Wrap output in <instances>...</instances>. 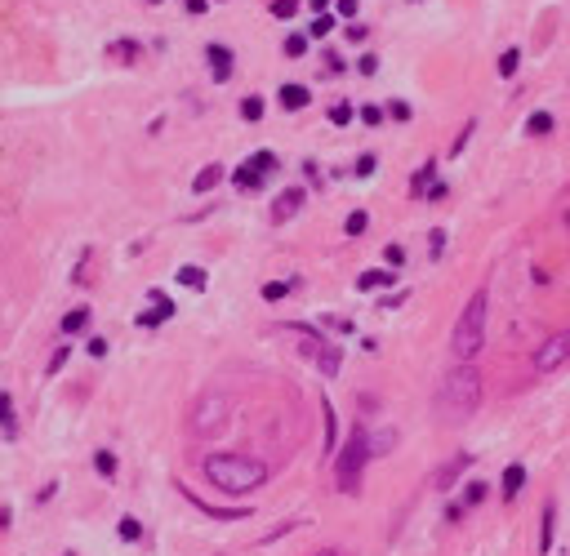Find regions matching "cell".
Returning <instances> with one entry per match:
<instances>
[{"label":"cell","instance_id":"f6af8a7d","mask_svg":"<svg viewBox=\"0 0 570 556\" xmlns=\"http://www.w3.org/2000/svg\"><path fill=\"white\" fill-rule=\"evenodd\" d=\"M374 165H379L374 156H361V160H357V178H370V174H374Z\"/></svg>","mask_w":570,"mask_h":556},{"label":"cell","instance_id":"d6a6232c","mask_svg":"<svg viewBox=\"0 0 570 556\" xmlns=\"http://www.w3.org/2000/svg\"><path fill=\"white\" fill-rule=\"evenodd\" d=\"M330 32H335V14H317V18H312L308 36H317V41H321V36H330Z\"/></svg>","mask_w":570,"mask_h":556},{"label":"cell","instance_id":"484cf974","mask_svg":"<svg viewBox=\"0 0 570 556\" xmlns=\"http://www.w3.org/2000/svg\"><path fill=\"white\" fill-rule=\"evenodd\" d=\"M366 227H370V214H366V210H352V214L344 219V236H361Z\"/></svg>","mask_w":570,"mask_h":556},{"label":"cell","instance_id":"ba28073f","mask_svg":"<svg viewBox=\"0 0 570 556\" xmlns=\"http://www.w3.org/2000/svg\"><path fill=\"white\" fill-rule=\"evenodd\" d=\"M468 463H472V454H468V449H463V454H454V458H445V463L432 472V485H436V489H450L454 480L468 472Z\"/></svg>","mask_w":570,"mask_h":556},{"label":"cell","instance_id":"7a4b0ae2","mask_svg":"<svg viewBox=\"0 0 570 556\" xmlns=\"http://www.w3.org/2000/svg\"><path fill=\"white\" fill-rule=\"evenodd\" d=\"M205 480L218 489V494H254V489L268 480V467L250 454H210L205 458Z\"/></svg>","mask_w":570,"mask_h":556},{"label":"cell","instance_id":"277c9868","mask_svg":"<svg viewBox=\"0 0 570 556\" xmlns=\"http://www.w3.org/2000/svg\"><path fill=\"white\" fill-rule=\"evenodd\" d=\"M366 436H370V432L357 427L352 436L344 441V449L335 454V480H339V489H344V494H357V489H361V472H366V458H370Z\"/></svg>","mask_w":570,"mask_h":556},{"label":"cell","instance_id":"2e32d148","mask_svg":"<svg viewBox=\"0 0 570 556\" xmlns=\"http://www.w3.org/2000/svg\"><path fill=\"white\" fill-rule=\"evenodd\" d=\"M218 183H223V165H205L201 174L192 178V192H196V196H205V192H210V187H218Z\"/></svg>","mask_w":570,"mask_h":556},{"label":"cell","instance_id":"7bdbcfd3","mask_svg":"<svg viewBox=\"0 0 570 556\" xmlns=\"http://www.w3.org/2000/svg\"><path fill=\"white\" fill-rule=\"evenodd\" d=\"M85 352H89V356H107V338H98V334H94L89 343H85Z\"/></svg>","mask_w":570,"mask_h":556},{"label":"cell","instance_id":"e575fe53","mask_svg":"<svg viewBox=\"0 0 570 556\" xmlns=\"http://www.w3.org/2000/svg\"><path fill=\"white\" fill-rule=\"evenodd\" d=\"M285 294H290V280H268V285H263V298H268V303H281Z\"/></svg>","mask_w":570,"mask_h":556},{"label":"cell","instance_id":"bcb514c9","mask_svg":"<svg viewBox=\"0 0 570 556\" xmlns=\"http://www.w3.org/2000/svg\"><path fill=\"white\" fill-rule=\"evenodd\" d=\"M388 116H397V120H410V102H392V107H388Z\"/></svg>","mask_w":570,"mask_h":556},{"label":"cell","instance_id":"7dc6e473","mask_svg":"<svg viewBox=\"0 0 570 556\" xmlns=\"http://www.w3.org/2000/svg\"><path fill=\"white\" fill-rule=\"evenodd\" d=\"M183 9H187V14H205V9H210V0H183Z\"/></svg>","mask_w":570,"mask_h":556},{"label":"cell","instance_id":"74e56055","mask_svg":"<svg viewBox=\"0 0 570 556\" xmlns=\"http://www.w3.org/2000/svg\"><path fill=\"white\" fill-rule=\"evenodd\" d=\"M299 14V0H272V18H294Z\"/></svg>","mask_w":570,"mask_h":556},{"label":"cell","instance_id":"60d3db41","mask_svg":"<svg viewBox=\"0 0 570 556\" xmlns=\"http://www.w3.org/2000/svg\"><path fill=\"white\" fill-rule=\"evenodd\" d=\"M427 254H432V258L445 254V232H432V236H427Z\"/></svg>","mask_w":570,"mask_h":556},{"label":"cell","instance_id":"4316f807","mask_svg":"<svg viewBox=\"0 0 570 556\" xmlns=\"http://www.w3.org/2000/svg\"><path fill=\"white\" fill-rule=\"evenodd\" d=\"M116 530H120V539H125V543H138L142 539V521H138V516H120Z\"/></svg>","mask_w":570,"mask_h":556},{"label":"cell","instance_id":"52a82bcc","mask_svg":"<svg viewBox=\"0 0 570 556\" xmlns=\"http://www.w3.org/2000/svg\"><path fill=\"white\" fill-rule=\"evenodd\" d=\"M303 201H308V192H303V187H285L277 201H272V223H277V227H281V223H290L294 214L303 210Z\"/></svg>","mask_w":570,"mask_h":556},{"label":"cell","instance_id":"8fae6325","mask_svg":"<svg viewBox=\"0 0 570 556\" xmlns=\"http://www.w3.org/2000/svg\"><path fill=\"white\" fill-rule=\"evenodd\" d=\"M499 489H503V498H517L521 489H526V467L508 463V467H503V476H499Z\"/></svg>","mask_w":570,"mask_h":556},{"label":"cell","instance_id":"836d02e7","mask_svg":"<svg viewBox=\"0 0 570 556\" xmlns=\"http://www.w3.org/2000/svg\"><path fill=\"white\" fill-rule=\"evenodd\" d=\"M481 498H486V480H468V489H463V507H477Z\"/></svg>","mask_w":570,"mask_h":556},{"label":"cell","instance_id":"44dd1931","mask_svg":"<svg viewBox=\"0 0 570 556\" xmlns=\"http://www.w3.org/2000/svg\"><path fill=\"white\" fill-rule=\"evenodd\" d=\"M85 325H89V307H72V312L59 320V329H63V334H81Z\"/></svg>","mask_w":570,"mask_h":556},{"label":"cell","instance_id":"8992f818","mask_svg":"<svg viewBox=\"0 0 570 556\" xmlns=\"http://www.w3.org/2000/svg\"><path fill=\"white\" fill-rule=\"evenodd\" d=\"M570 361V329H557L553 338H544L539 343V352H535V374H557L562 365Z\"/></svg>","mask_w":570,"mask_h":556},{"label":"cell","instance_id":"7402d4cb","mask_svg":"<svg viewBox=\"0 0 570 556\" xmlns=\"http://www.w3.org/2000/svg\"><path fill=\"white\" fill-rule=\"evenodd\" d=\"M107 54H112L116 63H134L138 54H142V45H138V41H112V45H107Z\"/></svg>","mask_w":570,"mask_h":556},{"label":"cell","instance_id":"d4e9b609","mask_svg":"<svg viewBox=\"0 0 570 556\" xmlns=\"http://www.w3.org/2000/svg\"><path fill=\"white\" fill-rule=\"evenodd\" d=\"M526 134H535V138L553 134V116H548V111H530V120H526Z\"/></svg>","mask_w":570,"mask_h":556},{"label":"cell","instance_id":"cb8c5ba5","mask_svg":"<svg viewBox=\"0 0 570 556\" xmlns=\"http://www.w3.org/2000/svg\"><path fill=\"white\" fill-rule=\"evenodd\" d=\"M321 410H326V454H335L339 449V423H335V405L321 401Z\"/></svg>","mask_w":570,"mask_h":556},{"label":"cell","instance_id":"603a6c76","mask_svg":"<svg viewBox=\"0 0 570 556\" xmlns=\"http://www.w3.org/2000/svg\"><path fill=\"white\" fill-rule=\"evenodd\" d=\"M232 183L241 187V192H254V187L263 183V174H259V169L250 165V160H245V165H241V169H236V174H232Z\"/></svg>","mask_w":570,"mask_h":556},{"label":"cell","instance_id":"9f6ffc18","mask_svg":"<svg viewBox=\"0 0 570 556\" xmlns=\"http://www.w3.org/2000/svg\"><path fill=\"white\" fill-rule=\"evenodd\" d=\"M67 556H72V552H67Z\"/></svg>","mask_w":570,"mask_h":556},{"label":"cell","instance_id":"8d00e7d4","mask_svg":"<svg viewBox=\"0 0 570 556\" xmlns=\"http://www.w3.org/2000/svg\"><path fill=\"white\" fill-rule=\"evenodd\" d=\"M352 116H357V111H352V102H335V107H330V120H335V125H348Z\"/></svg>","mask_w":570,"mask_h":556},{"label":"cell","instance_id":"4fadbf2b","mask_svg":"<svg viewBox=\"0 0 570 556\" xmlns=\"http://www.w3.org/2000/svg\"><path fill=\"white\" fill-rule=\"evenodd\" d=\"M308 102H312L308 85H281V107H285V111H303Z\"/></svg>","mask_w":570,"mask_h":556},{"label":"cell","instance_id":"83f0119b","mask_svg":"<svg viewBox=\"0 0 570 556\" xmlns=\"http://www.w3.org/2000/svg\"><path fill=\"white\" fill-rule=\"evenodd\" d=\"M94 467H98V476H116V454L112 449H94Z\"/></svg>","mask_w":570,"mask_h":556},{"label":"cell","instance_id":"7c38bea8","mask_svg":"<svg viewBox=\"0 0 570 556\" xmlns=\"http://www.w3.org/2000/svg\"><path fill=\"white\" fill-rule=\"evenodd\" d=\"M366 445H370V458H383V454H392L397 432L392 427H379V432H370V436H366Z\"/></svg>","mask_w":570,"mask_h":556},{"label":"cell","instance_id":"ee69618b","mask_svg":"<svg viewBox=\"0 0 570 556\" xmlns=\"http://www.w3.org/2000/svg\"><path fill=\"white\" fill-rule=\"evenodd\" d=\"M357 71H361V76H374V71H379V58H374V54H366V58L357 63Z\"/></svg>","mask_w":570,"mask_h":556},{"label":"cell","instance_id":"f1b7e54d","mask_svg":"<svg viewBox=\"0 0 570 556\" xmlns=\"http://www.w3.org/2000/svg\"><path fill=\"white\" fill-rule=\"evenodd\" d=\"M517 67H521V49H503L499 54V76H517Z\"/></svg>","mask_w":570,"mask_h":556},{"label":"cell","instance_id":"816d5d0a","mask_svg":"<svg viewBox=\"0 0 570 556\" xmlns=\"http://www.w3.org/2000/svg\"><path fill=\"white\" fill-rule=\"evenodd\" d=\"M326 5H330V0H312V9H317V14H326Z\"/></svg>","mask_w":570,"mask_h":556},{"label":"cell","instance_id":"3957f363","mask_svg":"<svg viewBox=\"0 0 570 556\" xmlns=\"http://www.w3.org/2000/svg\"><path fill=\"white\" fill-rule=\"evenodd\" d=\"M486 316H490V294L477 289V294L463 303V312H459V320H454V329H450L454 361H472V356L486 347Z\"/></svg>","mask_w":570,"mask_h":556},{"label":"cell","instance_id":"f546056e","mask_svg":"<svg viewBox=\"0 0 570 556\" xmlns=\"http://www.w3.org/2000/svg\"><path fill=\"white\" fill-rule=\"evenodd\" d=\"M250 165L259 169L263 178H268V174H277V152H254V156H250Z\"/></svg>","mask_w":570,"mask_h":556},{"label":"cell","instance_id":"b9f144b4","mask_svg":"<svg viewBox=\"0 0 570 556\" xmlns=\"http://www.w3.org/2000/svg\"><path fill=\"white\" fill-rule=\"evenodd\" d=\"M383 258H388V267H401V263H405V249H401V245H388Z\"/></svg>","mask_w":570,"mask_h":556},{"label":"cell","instance_id":"5bb4252c","mask_svg":"<svg viewBox=\"0 0 570 556\" xmlns=\"http://www.w3.org/2000/svg\"><path fill=\"white\" fill-rule=\"evenodd\" d=\"M317 365H321V374H326V379H335L339 365H344V347H339V343H326L317 352Z\"/></svg>","mask_w":570,"mask_h":556},{"label":"cell","instance_id":"f5cc1de1","mask_svg":"<svg viewBox=\"0 0 570 556\" xmlns=\"http://www.w3.org/2000/svg\"><path fill=\"white\" fill-rule=\"evenodd\" d=\"M317 556H344V552H335V548H330V552H317Z\"/></svg>","mask_w":570,"mask_h":556},{"label":"cell","instance_id":"ffe728a7","mask_svg":"<svg viewBox=\"0 0 570 556\" xmlns=\"http://www.w3.org/2000/svg\"><path fill=\"white\" fill-rule=\"evenodd\" d=\"M178 285H187V289H205V285H210V276H205V267L187 263V267H178Z\"/></svg>","mask_w":570,"mask_h":556},{"label":"cell","instance_id":"f907efd6","mask_svg":"<svg viewBox=\"0 0 570 556\" xmlns=\"http://www.w3.org/2000/svg\"><path fill=\"white\" fill-rule=\"evenodd\" d=\"M0 530H9V507L0 503Z\"/></svg>","mask_w":570,"mask_h":556},{"label":"cell","instance_id":"f35d334b","mask_svg":"<svg viewBox=\"0 0 570 556\" xmlns=\"http://www.w3.org/2000/svg\"><path fill=\"white\" fill-rule=\"evenodd\" d=\"M383 116H388V111L374 107V102H366V107H361V120H366V125H383Z\"/></svg>","mask_w":570,"mask_h":556},{"label":"cell","instance_id":"30bf717a","mask_svg":"<svg viewBox=\"0 0 570 556\" xmlns=\"http://www.w3.org/2000/svg\"><path fill=\"white\" fill-rule=\"evenodd\" d=\"M151 303H156V307L138 316V325H142V329H156L160 320H169V316H174V303H169V298L160 294V289H151Z\"/></svg>","mask_w":570,"mask_h":556},{"label":"cell","instance_id":"ab89813d","mask_svg":"<svg viewBox=\"0 0 570 556\" xmlns=\"http://www.w3.org/2000/svg\"><path fill=\"white\" fill-rule=\"evenodd\" d=\"M67 356H72V347H67V343H59V352L50 356V374H59L63 365H67Z\"/></svg>","mask_w":570,"mask_h":556},{"label":"cell","instance_id":"5b68a950","mask_svg":"<svg viewBox=\"0 0 570 556\" xmlns=\"http://www.w3.org/2000/svg\"><path fill=\"white\" fill-rule=\"evenodd\" d=\"M223 423H227V397L205 392V397L192 405V432H196V436H214Z\"/></svg>","mask_w":570,"mask_h":556},{"label":"cell","instance_id":"6da1fadb","mask_svg":"<svg viewBox=\"0 0 570 556\" xmlns=\"http://www.w3.org/2000/svg\"><path fill=\"white\" fill-rule=\"evenodd\" d=\"M477 405H481V370L472 361H454L432 392V414L441 423H463L477 414Z\"/></svg>","mask_w":570,"mask_h":556},{"label":"cell","instance_id":"d6986e66","mask_svg":"<svg viewBox=\"0 0 570 556\" xmlns=\"http://www.w3.org/2000/svg\"><path fill=\"white\" fill-rule=\"evenodd\" d=\"M553 521H557V507L548 503V507H544V525H539V556L553 552Z\"/></svg>","mask_w":570,"mask_h":556},{"label":"cell","instance_id":"9a60e30c","mask_svg":"<svg viewBox=\"0 0 570 556\" xmlns=\"http://www.w3.org/2000/svg\"><path fill=\"white\" fill-rule=\"evenodd\" d=\"M0 432H5V441L18 436V414H14V397L9 392H0Z\"/></svg>","mask_w":570,"mask_h":556},{"label":"cell","instance_id":"d590c367","mask_svg":"<svg viewBox=\"0 0 570 556\" xmlns=\"http://www.w3.org/2000/svg\"><path fill=\"white\" fill-rule=\"evenodd\" d=\"M285 54H290V58H303V54H308V36H285Z\"/></svg>","mask_w":570,"mask_h":556},{"label":"cell","instance_id":"1f68e13d","mask_svg":"<svg viewBox=\"0 0 570 556\" xmlns=\"http://www.w3.org/2000/svg\"><path fill=\"white\" fill-rule=\"evenodd\" d=\"M241 120H250V125H254V120H263V98H254V93H250V98H241Z\"/></svg>","mask_w":570,"mask_h":556},{"label":"cell","instance_id":"c3c4849f","mask_svg":"<svg viewBox=\"0 0 570 556\" xmlns=\"http://www.w3.org/2000/svg\"><path fill=\"white\" fill-rule=\"evenodd\" d=\"M357 5H361V0H339V14L352 18V14H357Z\"/></svg>","mask_w":570,"mask_h":556},{"label":"cell","instance_id":"11a10c76","mask_svg":"<svg viewBox=\"0 0 570 556\" xmlns=\"http://www.w3.org/2000/svg\"><path fill=\"white\" fill-rule=\"evenodd\" d=\"M566 227H570V214H566Z\"/></svg>","mask_w":570,"mask_h":556},{"label":"cell","instance_id":"9c48e42d","mask_svg":"<svg viewBox=\"0 0 570 556\" xmlns=\"http://www.w3.org/2000/svg\"><path fill=\"white\" fill-rule=\"evenodd\" d=\"M205 58H210V76L218 85L232 80V49H227V45H210V49H205Z\"/></svg>","mask_w":570,"mask_h":556},{"label":"cell","instance_id":"db71d44e","mask_svg":"<svg viewBox=\"0 0 570 556\" xmlns=\"http://www.w3.org/2000/svg\"><path fill=\"white\" fill-rule=\"evenodd\" d=\"M147 5H160V0H147Z\"/></svg>","mask_w":570,"mask_h":556},{"label":"cell","instance_id":"4dcf8cb0","mask_svg":"<svg viewBox=\"0 0 570 556\" xmlns=\"http://www.w3.org/2000/svg\"><path fill=\"white\" fill-rule=\"evenodd\" d=\"M432 174H436V160H427L419 174H414V183H410V187H414V196H423L427 187H432Z\"/></svg>","mask_w":570,"mask_h":556},{"label":"cell","instance_id":"681fc988","mask_svg":"<svg viewBox=\"0 0 570 556\" xmlns=\"http://www.w3.org/2000/svg\"><path fill=\"white\" fill-rule=\"evenodd\" d=\"M423 196H427V201H441V196H445V183H432V187H427Z\"/></svg>","mask_w":570,"mask_h":556},{"label":"cell","instance_id":"ac0fdd59","mask_svg":"<svg viewBox=\"0 0 570 556\" xmlns=\"http://www.w3.org/2000/svg\"><path fill=\"white\" fill-rule=\"evenodd\" d=\"M183 494H187V489H183ZM187 498H192V503L201 507L205 516H218V521H241V516H250V512H245V507H236V512H227V507H214V503H205V498H196V494H187Z\"/></svg>","mask_w":570,"mask_h":556},{"label":"cell","instance_id":"e0dca14e","mask_svg":"<svg viewBox=\"0 0 570 556\" xmlns=\"http://www.w3.org/2000/svg\"><path fill=\"white\" fill-rule=\"evenodd\" d=\"M392 280H397V271L374 267V271H361L357 276V289H383V285H392Z\"/></svg>","mask_w":570,"mask_h":556}]
</instances>
